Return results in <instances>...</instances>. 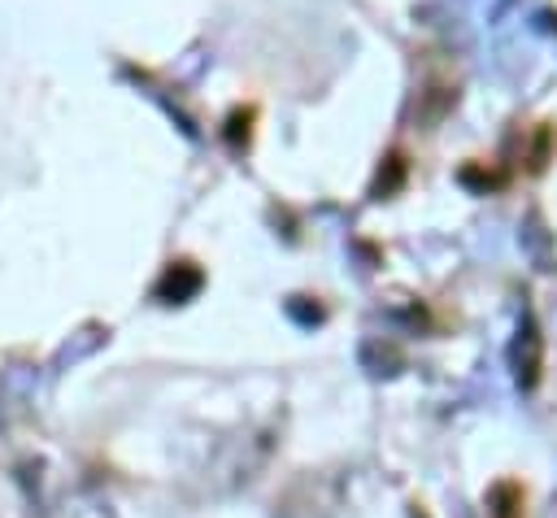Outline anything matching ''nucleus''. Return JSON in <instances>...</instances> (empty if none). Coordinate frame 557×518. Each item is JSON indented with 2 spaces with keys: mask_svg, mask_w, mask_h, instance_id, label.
<instances>
[{
  "mask_svg": "<svg viewBox=\"0 0 557 518\" xmlns=\"http://www.w3.org/2000/svg\"><path fill=\"white\" fill-rule=\"evenodd\" d=\"M509 361H513L518 383H522V387H535L540 361H544V340H540V326H535L531 313H527L522 326H518V340H513V348H509Z\"/></svg>",
  "mask_w": 557,
  "mask_h": 518,
  "instance_id": "obj_1",
  "label": "nucleus"
},
{
  "mask_svg": "<svg viewBox=\"0 0 557 518\" xmlns=\"http://www.w3.org/2000/svg\"><path fill=\"white\" fill-rule=\"evenodd\" d=\"M200 283H205V279H200V270H196L191 261H174V266L165 270V279H161L157 296L174 305V300H187V296H196V292H200Z\"/></svg>",
  "mask_w": 557,
  "mask_h": 518,
  "instance_id": "obj_2",
  "label": "nucleus"
}]
</instances>
